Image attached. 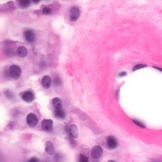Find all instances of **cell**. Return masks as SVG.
<instances>
[{
	"mask_svg": "<svg viewBox=\"0 0 162 162\" xmlns=\"http://www.w3.org/2000/svg\"><path fill=\"white\" fill-rule=\"evenodd\" d=\"M107 162H116V161H114V160H110L108 161Z\"/></svg>",
	"mask_w": 162,
	"mask_h": 162,
	"instance_id": "cb8c5ba5",
	"label": "cell"
},
{
	"mask_svg": "<svg viewBox=\"0 0 162 162\" xmlns=\"http://www.w3.org/2000/svg\"><path fill=\"white\" fill-rule=\"evenodd\" d=\"M24 36L29 43H33L36 39L34 33L32 30H27L24 33Z\"/></svg>",
	"mask_w": 162,
	"mask_h": 162,
	"instance_id": "9c48e42d",
	"label": "cell"
},
{
	"mask_svg": "<svg viewBox=\"0 0 162 162\" xmlns=\"http://www.w3.org/2000/svg\"><path fill=\"white\" fill-rule=\"evenodd\" d=\"M69 134L70 136L73 139H77L79 136V130L77 125L72 124L69 127Z\"/></svg>",
	"mask_w": 162,
	"mask_h": 162,
	"instance_id": "ba28073f",
	"label": "cell"
},
{
	"mask_svg": "<svg viewBox=\"0 0 162 162\" xmlns=\"http://www.w3.org/2000/svg\"><path fill=\"white\" fill-rule=\"evenodd\" d=\"M55 117H57V118L64 119L65 118V113L62 109H59V110H55Z\"/></svg>",
	"mask_w": 162,
	"mask_h": 162,
	"instance_id": "5bb4252c",
	"label": "cell"
},
{
	"mask_svg": "<svg viewBox=\"0 0 162 162\" xmlns=\"http://www.w3.org/2000/svg\"><path fill=\"white\" fill-rule=\"evenodd\" d=\"M41 127L44 131L50 132L53 128V121L51 119H44L41 122Z\"/></svg>",
	"mask_w": 162,
	"mask_h": 162,
	"instance_id": "277c9868",
	"label": "cell"
},
{
	"mask_svg": "<svg viewBox=\"0 0 162 162\" xmlns=\"http://www.w3.org/2000/svg\"><path fill=\"white\" fill-rule=\"evenodd\" d=\"M146 65H137L136 66H134V67L133 68V71H136L138 69L144 68V67H146Z\"/></svg>",
	"mask_w": 162,
	"mask_h": 162,
	"instance_id": "ffe728a7",
	"label": "cell"
},
{
	"mask_svg": "<svg viewBox=\"0 0 162 162\" xmlns=\"http://www.w3.org/2000/svg\"><path fill=\"white\" fill-rule=\"evenodd\" d=\"M132 121H133V122L134 124H136L138 126H139L140 127H142V128H145V125L143 123H141V122H139L138 120H132Z\"/></svg>",
	"mask_w": 162,
	"mask_h": 162,
	"instance_id": "d6986e66",
	"label": "cell"
},
{
	"mask_svg": "<svg viewBox=\"0 0 162 162\" xmlns=\"http://www.w3.org/2000/svg\"><path fill=\"white\" fill-rule=\"evenodd\" d=\"M30 5V2L27 1V0H23V1L20 2V6L22 8H28Z\"/></svg>",
	"mask_w": 162,
	"mask_h": 162,
	"instance_id": "9a60e30c",
	"label": "cell"
},
{
	"mask_svg": "<svg viewBox=\"0 0 162 162\" xmlns=\"http://www.w3.org/2000/svg\"><path fill=\"white\" fill-rule=\"evenodd\" d=\"M9 73L13 79L17 80L22 75V70L18 66L13 65L10 67Z\"/></svg>",
	"mask_w": 162,
	"mask_h": 162,
	"instance_id": "7a4b0ae2",
	"label": "cell"
},
{
	"mask_svg": "<svg viewBox=\"0 0 162 162\" xmlns=\"http://www.w3.org/2000/svg\"><path fill=\"white\" fill-rule=\"evenodd\" d=\"M106 144L109 149L112 150L116 149V148L118 146V141L115 138L112 136H110L107 138Z\"/></svg>",
	"mask_w": 162,
	"mask_h": 162,
	"instance_id": "5b68a950",
	"label": "cell"
},
{
	"mask_svg": "<svg viewBox=\"0 0 162 162\" xmlns=\"http://www.w3.org/2000/svg\"><path fill=\"white\" fill-rule=\"evenodd\" d=\"M52 104L53 106L55 108V110H59L62 109L63 104L62 101H61L58 98H55L52 100Z\"/></svg>",
	"mask_w": 162,
	"mask_h": 162,
	"instance_id": "7c38bea8",
	"label": "cell"
},
{
	"mask_svg": "<svg viewBox=\"0 0 162 162\" xmlns=\"http://www.w3.org/2000/svg\"><path fill=\"white\" fill-rule=\"evenodd\" d=\"M26 120H27V123H28V125L31 128L36 127L37 125L38 122H39V120L37 116L34 113H29L28 115Z\"/></svg>",
	"mask_w": 162,
	"mask_h": 162,
	"instance_id": "3957f363",
	"label": "cell"
},
{
	"mask_svg": "<svg viewBox=\"0 0 162 162\" xmlns=\"http://www.w3.org/2000/svg\"><path fill=\"white\" fill-rule=\"evenodd\" d=\"M154 162H161V161H154Z\"/></svg>",
	"mask_w": 162,
	"mask_h": 162,
	"instance_id": "d4e9b609",
	"label": "cell"
},
{
	"mask_svg": "<svg viewBox=\"0 0 162 162\" xmlns=\"http://www.w3.org/2000/svg\"><path fill=\"white\" fill-rule=\"evenodd\" d=\"M51 12H52L51 9H50L48 7H44L43 9V14H44V15H50V14H51Z\"/></svg>",
	"mask_w": 162,
	"mask_h": 162,
	"instance_id": "ac0fdd59",
	"label": "cell"
},
{
	"mask_svg": "<svg viewBox=\"0 0 162 162\" xmlns=\"http://www.w3.org/2000/svg\"><path fill=\"white\" fill-rule=\"evenodd\" d=\"M28 162H40V161L37 157H32L29 160Z\"/></svg>",
	"mask_w": 162,
	"mask_h": 162,
	"instance_id": "44dd1931",
	"label": "cell"
},
{
	"mask_svg": "<svg viewBox=\"0 0 162 162\" xmlns=\"http://www.w3.org/2000/svg\"><path fill=\"white\" fill-rule=\"evenodd\" d=\"M79 16H80L79 9L77 7H73L70 11V20H72L73 22H75L79 18Z\"/></svg>",
	"mask_w": 162,
	"mask_h": 162,
	"instance_id": "52a82bcc",
	"label": "cell"
},
{
	"mask_svg": "<svg viewBox=\"0 0 162 162\" xmlns=\"http://www.w3.org/2000/svg\"><path fill=\"white\" fill-rule=\"evenodd\" d=\"M55 84L57 86H58L61 84V80L58 77H57L55 78Z\"/></svg>",
	"mask_w": 162,
	"mask_h": 162,
	"instance_id": "7402d4cb",
	"label": "cell"
},
{
	"mask_svg": "<svg viewBox=\"0 0 162 162\" xmlns=\"http://www.w3.org/2000/svg\"><path fill=\"white\" fill-rule=\"evenodd\" d=\"M62 160V157L59 153H57L55 156H54V161L55 162H61Z\"/></svg>",
	"mask_w": 162,
	"mask_h": 162,
	"instance_id": "e0dca14e",
	"label": "cell"
},
{
	"mask_svg": "<svg viewBox=\"0 0 162 162\" xmlns=\"http://www.w3.org/2000/svg\"><path fill=\"white\" fill-rule=\"evenodd\" d=\"M126 75V73L125 72H122V73H120V76H125Z\"/></svg>",
	"mask_w": 162,
	"mask_h": 162,
	"instance_id": "603a6c76",
	"label": "cell"
},
{
	"mask_svg": "<svg viewBox=\"0 0 162 162\" xmlns=\"http://www.w3.org/2000/svg\"><path fill=\"white\" fill-rule=\"evenodd\" d=\"M103 154V150L101 146L99 145L94 146L91 151V156L94 160H99Z\"/></svg>",
	"mask_w": 162,
	"mask_h": 162,
	"instance_id": "6da1fadb",
	"label": "cell"
},
{
	"mask_svg": "<svg viewBox=\"0 0 162 162\" xmlns=\"http://www.w3.org/2000/svg\"><path fill=\"white\" fill-rule=\"evenodd\" d=\"M22 98L25 101V102L31 103V102H32V101H34V99L35 96H34V94L32 92H31V91H25L23 94Z\"/></svg>",
	"mask_w": 162,
	"mask_h": 162,
	"instance_id": "30bf717a",
	"label": "cell"
},
{
	"mask_svg": "<svg viewBox=\"0 0 162 162\" xmlns=\"http://www.w3.org/2000/svg\"><path fill=\"white\" fill-rule=\"evenodd\" d=\"M17 52V55L20 58H25L28 54V49L25 48V47H23V46H20L19 47V48H18Z\"/></svg>",
	"mask_w": 162,
	"mask_h": 162,
	"instance_id": "4fadbf2b",
	"label": "cell"
},
{
	"mask_svg": "<svg viewBox=\"0 0 162 162\" xmlns=\"http://www.w3.org/2000/svg\"><path fill=\"white\" fill-rule=\"evenodd\" d=\"M41 84L44 88L45 89L50 88L51 84V79L48 76H44L41 80Z\"/></svg>",
	"mask_w": 162,
	"mask_h": 162,
	"instance_id": "8fae6325",
	"label": "cell"
},
{
	"mask_svg": "<svg viewBox=\"0 0 162 162\" xmlns=\"http://www.w3.org/2000/svg\"><path fill=\"white\" fill-rule=\"evenodd\" d=\"M79 162H89V159L86 155L80 154L79 157Z\"/></svg>",
	"mask_w": 162,
	"mask_h": 162,
	"instance_id": "2e32d148",
	"label": "cell"
},
{
	"mask_svg": "<svg viewBox=\"0 0 162 162\" xmlns=\"http://www.w3.org/2000/svg\"><path fill=\"white\" fill-rule=\"evenodd\" d=\"M44 150L45 152L47 154L50 155H53L55 153V147L54 144H53L52 142L51 141H47L45 143V147H44Z\"/></svg>",
	"mask_w": 162,
	"mask_h": 162,
	"instance_id": "8992f818",
	"label": "cell"
}]
</instances>
